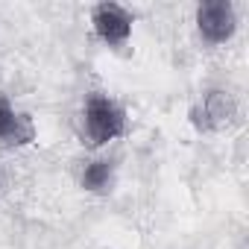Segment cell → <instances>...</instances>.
I'll use <instances>...</instances> for the list:
<instances>
[{"label": "cell", "instance_id": "6", "mask_svg": "<svg viewBox=\"0 0 249 249\" xmlns=\"http://www.w3.org/2000/svg\"><path fill=\"white\" fill-rule=\"evenodd\" d=\"M111 179H114V167H111V161H106V159H97V161H91V164L82 170V188L91 191V194H106V191H111Z\"/></svg>", "mask_w": 249, "mask_h": 249}, {"label": "cell", "instance_id": "4", "mask_svg": "<svg viewBox=\"0 0 249 249\" xmlns=\"http://www.w3.org/2000/svg\"><path fill=\"white\" fill-rule=\"evenodd\" d=\"M234 114H237V106L229 91H208L199 108L194 111V123L199 129H223L234 120Z\"/></svg>", "mask_w": 249, "mask_h": 249}, {"label": "cell", "instance_id": "5", "mask_svg": "<svg viewBox=\"0 0 249 249\" xmlns=\"http://www.w3.org/2000/svg\"><path fill=\"white\" fill-rule=\"evenodd\" d=\"M36 129L27 114H18L6 97H0V141L6 144H27L33 141Z\"/></svg>", "mask_w": 249, "mask_h": 249}, {"label": "cell", "instance_id": "2", "mask_svg": "<svg viewBox=\"0 0 249 249\" xmlns=\"http://www.w3.org/2000/svg\"><path fill=\"white\" fill-rule=\"evenodd\" d=\"M196 27L199 36L211 44H223L234 36L237 30V15L229 0H205L196 9Z\"/></svg>", "mask_w": 249, "mask_h": 249}, {"label": "cell", "instance_id": "3", "mask_svg": "<svg viewBox=\"0 0 249 249\" xmlns=\"http://www.w3.org/2000/svg\"><path fill=\"white\" fill-rule=\"evenodd\" d=\"M94 33L106 44H126L132 36V12L123 9L120 3H100L91 12Z\"/></svg>", "mask_w": 249, "mask_h": 249}, {"label": "cell", "instance_id": "1", "mask_svg": "<svg viewBox=\"0 0 249 249\" xmlns=\"http://www.w3.org/2000/svg\"><path fill=\"white\" fill-rule=\"evenodd\" d=\"M82 120H85V135H88V141L97 144V147L120 138L123 129H126V111H123L111 97H106V94H91L88 97L85 111H82Z\"/></svg>", "mask_w": 249, "mask_h": 249}]
</instances>
